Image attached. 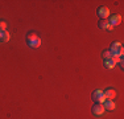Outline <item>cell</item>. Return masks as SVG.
Here are the masks:
<instances>
[{
    "label": "cell",
    "mask_w": 124,
    "mask_h": 119,
    "mask_svg": "<svg viewBox=\"0 0 124 119\" xmlns=\"http://www.w3.org/2000/svg\"><path fill=\"white\" fill-rule=\"evenodd\" d=\"M26 44H28V46L33 48V49H37L41 45V38L36 33H29L26 36Z\"/></svg>",
    "instance_id": "6da1fadb"
},
{
    "label": "cell",
    "mask_w": 124,
    "mask_h": 119,
    "mask_svg": "<svg viewBox=\"0 0 124 119\" xmlns=\"http://www.w3.org/2000/svg\"><path fill=\"white\" fill-rule=\"evenodd\" d=\"M123 52H124V49H123L122 44L120 42H112V45L110 48V53H111L112 57H115V56L123 57Z\"/></svg>",
    "instance_id": "7a4b0ae2"
},
{
    "label": "cell",
    "mask_w": 124,
    "mask_h": 119,
    "mask_svg": "<svg viewBox=\"0 0 124 119\" xmlns=\"http://www.w3.org/2000/svg\"><path fill=\"white\" fill-rule=\"evenodd\" d=\"M104 107H103V103H94V106L91 107V112H93V115H95V117H102L103 114H104Z\"/></svg>",
    "instance_id": "3957f363"
},
{
    "label": "cell",
    "mask_w": 124,
    "mask_h": 119,
    "mask_svg": "<svg viewBox=\"0 0 124 119\" xmlns=\"http://www.w3.org/2000/svg\"><path fill=\"white\" fill-rule=\"evenodd\" d=\"M91 99L95 103H103L106 101V98H104V95H103L102 90H94L93 94H91Z\"/></svg>",
    "instance_id": "277c9868"
},
{
    "label": "cell",
    "mask_w": 124,
    "mask_h": 119,
    "mask_svg": "<svg viewBox=\"0 0 124 119\" xmlns=\"http://www.w3.org/2000/svg\"><path fill=\"white\" fill-rule=\"evenodd\" d=\"M96 15H98L100 19H108V16H110V9H108L107 7H99L98 9H96Z\"/></svg>",
    "instance_id": "5b68a950"
},
{
    "label": "cell",
    "mask_w": 124,
    "mask_h": 119,
    "mask_svg": "<svg viewBox=\"0 0 124 119\" xmlns=\"http://www.w3.org/2000/svg\"><path fill=\"white\" fill-rule=\"evenodd\" d=\"M108 23H110V25L114 28V26L122 24V16H120V15H112L110 19H108Z\"/></svg>",
    "instance_id": "8992f818"
},
{
    "label": "cell",
    "mask_w": 124,
    "mask_h": 119,
    "mask_svg": "<svg viewBox=\"0 0 124 119\" xmlns=\"http://www.w3.org/2000/svg\"><path fill=\"white\" fill-rule=\"evenodd\" d=\"M98 26L100 29H103V31H111L112 29V26L110 25V23H108V19H100L99 20V23H98Z\"/></svg>",
    "instance_id": "52a82bcc"
},
{
    "label": "cell",
    "mask_w": 124,
    "mask_h": 119,
    "mask_svg": "<svg viewBox=\"0 0 124 119\" xmlns=\"http://www.w3.org/2000/svg\"><path fill=\"white\" fill-rule=\"evenodd\" d=\"M103 95H104V98L107 101H112L115 97H116V93H115L114 89H106V90L103 91Z\"/></svg>",
    "instance_id": "ba28073f"
},
{
    "label": "cell",
    "mask_w": 124,
    "mask_h": 119,
    "mask_svg": "<svg viewBox=\"0 0 124 119\" xmlns=\"http://www.w3.org/2000/svg\"><path fill=\"white\" fill-rule=\"evenodd\" d=\"M103 107H104V110H107V111H114V110L116 109V105H115L114 101H107L106 99L104 102H103Z\"/></svg>",
    "instance_id": "9c48e42d"
},
{
    "label": "cell",
    "mask_w": 124,
    "mask_h": 119,
    "mask_svg": "<svg viewBox=\"0 0 124 119\" xmlns=\"http://www.w3.org/2000/svg\"><path fill=\"white\" fill-rule=\"evenodd\" d=\"M9 37H11V34L8 31L0 32V42H8V41H9Z\"/></svg>",
    "instance_id": "30bf717a"
},
{
    "label": "cell",
    "mask_w": 124,
    "mask_h": 119,
    "mask_svg": "<svg viewBox=\"0 0 124 119\" xmlns=\"http://www.w3.org/2000/svg\"><path fill=\"white\" fill-rule=\"evenodd\" d=\"M116 66V64H115V61L112 58L110 60H104V68H107V69H112V68Z\"/></svg>",
    "instance_id": "8fae6325"
},
{
    "label": "cell",
    "mask_w": 124,
    "mask_h": 119,
    "mask_svg": "<svg viewBox=\"0 0 124 119\" xmlns=\"http://www.w3.org/2000/svg\"><path fill=\"white\" fill-rule=\"evenodd\" d=\"M102 57L104 58V60H110L112 56H111V53H110V50H104V52L102 53Z\"/></svg>",
    "instance_id": "7c38bea8"
},
{
    "label": "cell",
    "mask_w": 124,
    "mask_h": 119,
    "mask_svg": "<svg viewBox=\"0 0 124 119\" xmlns=\"http://www.w3.org/2000/svg\"><path fill=\"white\" fill-rule=\"evenodd\" d=\"M3 31H7V23L5 21H0V32H3Z\"/></svg>",
    "instance_id": "4fadbf2b"
}]
</instances>
